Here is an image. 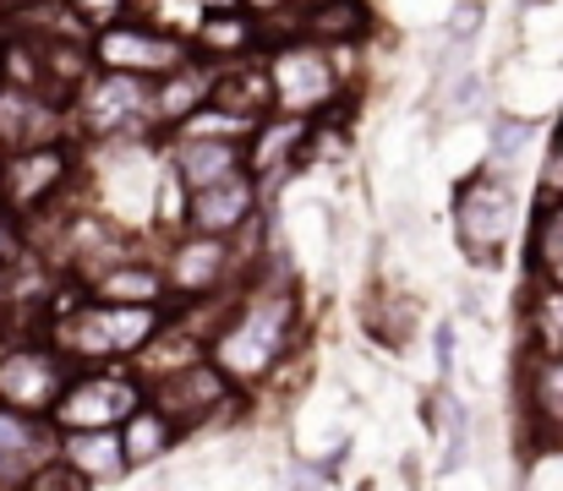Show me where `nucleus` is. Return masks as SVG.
Wrapping results in <instances>:
<instances>
[{"label": "nucleus", "mask_w": 563, "mask_h": 491, "mask_svg": "<svg viewBox=\"0 0 563 491\" xmlns=\"http://www.w3.org/2000/svg\"><path fill=\"white\" fill-rule=\"evenodd\" d=\"M11 5H22V11H33V5H49V0H11Z\"/></svg>", "instance_id": "nucleus-31"}, {"label": "nucleus", "mask_w": 563, "mask_h": 491, "mask_svg": "<svg viewBox=\"0 0 563 491\" xmlns=\"http://www.w3.org/2000/svg\"><path fill=\"white\" fill-rule=\"evenodd\" d=\"M526 404H531V421L548 432V437H563V355H542L526 377Z\"/></svg>", "instance_id": "nucleus-19"}, {"label": "nucleus", "mask_w": 563, "mask_h": 491, "mask_svg": "<svg viewBox=\"0 0 563 491\" xmlns=\"http://www.w3.org/2000/svg\"><path fill=\"white\" fill-rule=\"evenodd\" d=\"M93 60L104 66V71H132V77H165V71H176V66H187L191 60V44L187 38H176V33H159V27H148V22H104L99 27V38H93Z\"/></svg>", "instance_id": "nucleus-4"}, {"label": "nucleus", "mask_w": 563, "mask_h": 491, "mask_svg": "<svg viewBox=\"0 0 563 491\" xmlns=\"http://www.w3.org/2000/svg\"><path fill=\"white\" fill-rule=\"evenodd\" d=\"M268 82H274V104L290 110V115H318V110H329L334 93H340V71H334V60H329L318 44H290V49H279L274 66H268Z\"/></svg>", "instance_id": "nucleus-8"}, {"label": "nucleus", "mask_w": 563, "mask_h": 491, "mask_svg": "<svg viewBox=\"0 0 563 491\" xmlns=\"http://www.w3.org/2000/svg\"><path fill=\"white\" fill-rule=\"evenodd\" d=\"M296 5H301V11H307V5H323V0H296Z\"/></svg>", "instance_id": "nucleus-33"}, {"label": "nucleus", "mask_w": 563, "mask_h": 491, "mask_svg": "<svg viewBox=\"0 0 563 491\" xmlns=\"http://www.w3.org/2000/svg\"><path fill=\"white\" fill-rule=\"evenodd\" d=\"M252 38H257V33H252L235 11H208V22H202V33H197V44H202L208 55H241Z\"/></svg>", "instance_id": "nucleus-23"}, {"label": "nucleus", "mask_w": 563, "mask_h": 491, "mask_svg": "<svg viewBox=\"0 0 563 491\" xmlns=\"http://www.w3.org/2000/svg\"><path fill=\"white\" fill-rule=\"evenodd\" d=\"M159 327L154 306H121V301H77V312H66L49 344L66 355V360H115V355H137Z\"/></svg>", "instance_id": "nucleus-2"}, {"label": "nucleus", "mask_w": 563, "mask_h": 491, "mask_svg": "<svg viewBox=\"0 0 563 491\" xmlns=\"http://www.w3.org/2000/svg\"><path fill=\"white\" fill-rule=\"evenodd\" d=\"M290 333H296V301L285 290H274V295H252L230 323H219L208 349L230 382H257L290 349Z\"/></svg>", "instance_id": "nucleus-1"}, {"label": "nucleus", "mask_w": 563, "mask_h": 491, "mask_svg": "<svg viewBox=\"0 0 563 491\" xmlns=\"http://www.w3.org/2000/svg\"><path fill=\"white\" fill-rule=\"evenodd\" d=\"M373 27V16H367V5L362 0H323V5H307L301 11V33L312 38V44H351V38H362Z\"/></svg>", "instance_id": "nucleus-18"}, {"label": "nucleus", "mask_w": 563, "mask_h": 491, "mask_svg": "<svg viewBox=\"0 0 563 491\" xmlns=\"http://www.w3.org/2000/svg\"><path fill=\"white\" fill-rule=\"evenodd\" d=\"M71 175V154L60 143H27V148H5L0 154V208L27 219L38 208L55 202V191Z\"/></svg>", "instance_id": "nucleus-6"}, {"label": "nucleus", "mask_w": 563, "mask_h": 491, "mask_svg": "<svg viewBox=\"0 0 563 491\" xmlns=\"http://www.w3.org/2000/svg\"><path fill=\"white\" fill-rule=\"evenodd\" d=\"M143 404V382L126 371H71L49 421L60 432H88V426H121Z\"/></svg>", "instance_id": "nucleus-3"}, {"label": "nucleus", "mask_w": 563, "mask_h": 491, "mask_svg": "<svg viewBox=\"0 0 563 491\" xmlns=\"http://www.w3.org/2000/svg\"><path fill=\"white\" fill-rule=\"evenodd\" d=\"M213 77L219 71H208V66H176V71H165L159 77V88H154V99H148V115L159 121V126H176V121H187L197 104H208V93H213Z\"/></svg>", "instance_id": "nucleus-15"}, {"label": "nucleus", "mask_w": 563, "mask_h": 491, "mask_svg": "<svg viewBox=\"0 0 563 491\" xmlns=\"http://www.w3.org/2000/svg\"><path fill=\"white\" fill-rule=\"evenodd\" d=\"M531 338L542 355H563V284H542L531 295Z\"/></svg>", "instance_id": "nucleus-21"}, {"label": "nucleus", "mask_w": 563, "mask_h": 491, "mask_svg": "<svg viewBox=\"0 0 563 491\" xmlns=\"http://www.w3.org/2000/svg\"><path fill=\"white\" fill-rule=\"evenodd\" d=\"M252 11H279V5H290V0H246Z\"/></svg>", "instance_id": "nucleus-29"}, {"label": "nucleus", "mask_w": 563, "mask_h": 491, "mask_svg": "<svg viewBox=\"0 0 563 491\" xmlns=\"http://www.w3.org/2000/svg\"><path fill=\"white\" fill-rule=\"evenodd\" d=\"M224 263H230V246H224V235H191L181 241L176 252H170V268H165V279H170V290H181V295H213L219 290V279H224Z\"/></svg>", "instance_id": "nucleus-12"}, {"label": "nucleus", "mask_w": 563, "mask_h": 491, "mask_svg": "<svg viewBox=\"0 0 563 491\" xmlns=\"http://www.w3.org/2000/svg\"><path fill=\"white\" fill-rule=\"evenodd\" d=\"M449 355H454V327H438V366L449 371Z\"/></svg>", "instance_id": "nucleus-28"}, {"label": "nucleus", "mask_w": 563, "mask_h": 491, "mask_svg": "<svg viewBox=\"0 0 563 491\" xmlns=\"http://www.w3.org/2000/svg\"><path fill=\"white\" fill-rule=\"evenodd\" d=\"M115 432H121L126 470H137V465H154V459L176 443V432H181V426H176V421H170L159 404H154V410H148V404H137V410H132V415H126Z\"/></svg>", "instance_id": "nucleus-17"}, {"label": "nucleus", "mask_w": 563, "mask_h": 491, "mask_svg": "<svg viewBox=\"0 0 563 491\" xmlns=\"http://www.w3.org/2000/svg\"><path fill=\"white\" fill-rule=\"evenodd\" d=\"M71 11H77V22H88V27H104V22H115L121 11H126V0H66Z\"/></svg>", "instance_id": "nucleus-24"}, {"label": "nucleus", "mask_w": 563, "mask_h": 491, "mask_svg": "<svg viewBox=\"0 0 563 491\" xmlns=\"http://www.w3.org/2000/svg\"><path fill=\"white\" fill-rule=\"evenodd\" d=\"M202 5H208V11H235L241 0H202Z\"/></svg>", "instance_id": "nucleus-30"}, {"label": "nucleus", "mask_w": 563, "mask_h": 491, "mask_svg": "<svg viewBox=\"0 0 563 491\" xmlns=\"http://www.w3.org/2000/svg\"><path fill=\"white\" fill-rule=\"evenodd\" d=\"M252 202H257V186L246 180V169H235V175H224V180L191 191V230H202V235H230V230H241V224L252 219Z\"/></svg>", "instance_id": "nucleus-11"}, {"label": "nucleus", "mask_w": 563, "mask_h": 491, "mask_svg": "<svg viewBox=\"0 0 563 491\" xmlns=\"http://www.w3.org/2000/svg\"><path fill=\"white\" fill-rule=\"evenodd\" d=\"M224 399H230V377H224L213 360H187V366L165 371V382L154 388V404H159L176 426L208 421Z\"/></svg>", "instance_id": "nucleus-9"}, {"label": "nucleus", "mask_w": 563, "mask_h": 491, "mask_svg": "<svg viewBox=\"0 0 563 491\" xmlns=\"http://www.w3.org/2000/svg\"><path fill=\"white\" fill-rule=\"evenodd\" d=\"M16 257H22V230H16V213L0 208V274H5Z\"/></svg>", "instance_id": "nucleus-25"}, {"label": "nucleus", "mask_w": 563, "mask_h": 491, "mask_svg": "<svg viewBox=\"0 0 563 491\" xmlns=\"http://www.w3.org/2000/svg\"><path fill=\"white\" fill-rule=\"evenodd\" d=\"M531 257H537V274H542V284H563V202H559V208H548V213L537 219Z\"/></svg>", "instance_id": "nucleus-22"}, {"label": "nucleus", "mask_w": 563, "mask_h": 491, "mask_svg": "<svg viewBox=\"0 0 563 491\" xmlns=\"http://www.w3.org/2000/svg\"><path fill=\"white\" fill-rule=\"evenodd\" d=\"M165 290H170V279L148 263H110L104 274H93V295L121 301V306H159Z\"/></svg>", "instance_id": "nucleus-16"}, {"label": "nucleus", "mask_w": 563, "mask_h": 491, "mask_svg": "<svg viewBox=\"0 0 563 491\" xmlns=\"http://www.w3.org/2000/svg\"><path fill=\"white\" fill-rule=\"evenodd\" d=\"M148 77H132V71H88L71 93V121L88 132V137H110V132H126L132 121L148 115Z\"/></svg>", "instance_id": "nucleus-5"}, {"label": "nucleus", "mask_w": 563, "mask_h": 491, "mask_svg": "<svg viewBox=\"0 0 563 491\" xmlns=\"http://www.w3.org/2000/svg\"><path fill=\"white\" fill-rule=\"evenodd\" d=\"M208 99L235 110V115H257L263 121L274 110V82H268V71H219Z\"/></svg>", "instance_id": "nucleus-20"}, {"label": "nucleus", "mask_w": 563, "mask_h": 491, "mask_svg": "<svg viewBox=\"0 0 563 491\" xmlns=\"http://www.w3.org/2000/svg\"><path fill=\"white\" fill-rule=\"evenodd\" d=\"M170 164H176L187 191H202V186H213V180H224L246 164V143H235V137H176Z\"/></svg>", "instance_id": "nucleus-13"}, {"label": "nucleus", "mask_w": 563, "mask_h": 491, "mask_svg": "<svg viewBox=\"0 0 563 491\" xmlns=\"http://www.w3.org/2000/svg\"><path fill=\"white\" fill-rule=\"evenodd\" d=\"M71 377V360L55 344H16L0 349V404L27 410V415H49L60 388Z\"/></svg>", "instance_id": "nucleus-7"}, {"label": "nucleus", "mask_w": 563, "mask_h": 491, "mask_svg": "<svg viewBox=\"0 0 563 491\" xmlns=\"http://www.w3.org/2000/svg\"><path fill=\"white\" fill-rule=\"evenodd\" d=\"M0 295H5V274H0Z\"/></svg>", "instance_id": "nucleus-34"}, {"label": "nucleus", "mask_w": 563, "mask_h": 491, "mask_svg": "<svg viewBox=\"0 0 563 491\" xmlns=\"http://www.w3.org/2000/svg\"><path fill=\"white\" fill-rule=\"evenodd\" d=\"M60 459H66L82 481H115V476H126V454H121V432H115V426L60 432Z\"/></svg>", "instance_id": "nucleus-14"}, {"label": "nucleus", "mask_w": 563, "mask_h": 491, "mask_svg": "<svg viewBox=\"0 0 563 491\" xmlns=\"http://www.w3.org/2000/svg\"><path fill=\"white\" fill-rule=\"evenodd\" d=\"M509 224H515V191H509L493 169L476 175V180L460 191V235H465V246L493 252V246H504Z\"/></svg>", "instance_id": "nucleus-10"}, {"label": "nucleus", "mask_w": 563, "mask_h": 491, "mask_svg": "<svg viewBox=\"0 0 563 491\" xmlns=\"http://www.w3.org/2000/svg\"><path fill=\"white\" fill-rule=\"evenodd\" d=\"M509 143H515V148L526 143V126H520V121H498V148H509Z\"/></svg>", "instance_id": "nucleus-27"}, {"label": "nucleus", "mask_w": 563, "mask_h": 491, "mask_svg": "<svg viewBox=\"0 0 563 491\" xmlns=\"http://www.w3.org/2000/svg\"><path fill=\"white\" fill-rule=\"evenodd\" d=\"M542 191H548V197H563V132H559V143H553L548 169H542Z\"/></svg>", "instance_id": "nucleus-26"}, {"label": "nucleus", "mask_w": 563, "mask_h": 491, "mask_svg": "<svg viewBox=\"0 0 563 491\" xmlns=\"http://www.w3.org/2000/svg\"><path fill=\"white\" fill-rule=\"evenodd\" d=\"M5 327H11V317H5V312H0V338H5Z\"/></svg>", "instance_id": "nucleus-32"}]
</instances>
